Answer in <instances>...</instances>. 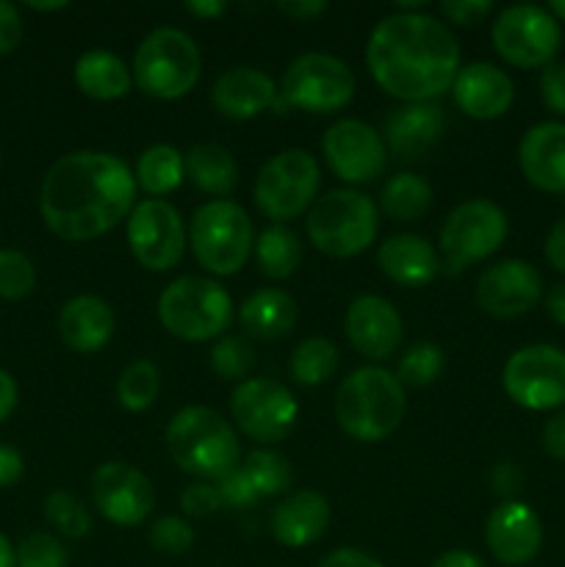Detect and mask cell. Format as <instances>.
I'll use <instances>...</instances> for the list:
<instances>
[{"mask_svg":"<svg viewBox=\"0 0 565 567\" xmlns=\"http://www.w3.org/2000/svg\"><path fill=\"white\" fill-rule=\"evenodd\" d=\"M485 540L502 565L518 567L532 563L543 546L541 518L524 502H502L491 513Z\"/></svg>","mask_w":565,"mask_h":567,"instance_id":"19","label":"cell"},{"mask_svg":"<svg viewBox=\"0 0 565 567\" xmlns=\"http://www.w3.org/2000/svg\"><path fill=\"white\" fill-rule=\"evenodd\" d=\"M404 415V388L391 371L366 365L349 374L336 393L338 426L360 443L386 441Z\"/></svg>","mask_w":565,"mask_h":567,"instance_id":"3","label":"cell"},{"mask_svg":"<svg viewBox=\"0 0 565 567\" xmlns=\"http://www.w3.org/2000/svg\"><path fill=\"white\" fill-rule=\"evenodd\" d=\"M452 89L454 103L471 120H496V116L507 114L515 97L513 81L499 66L487 64V61L463 66L458 78H454Z\"/></svg>","mask_w":565,"mask_h":567,"instance_id":"22","label":"cell"},{"mask_svg":"<svg viewBox=\"0 0 565 567\" xmlns=\"http://www.w3.org/2000/svg\"><path fill=\"white\" fill-rule=\"evenodd\" d=\"M319 567H382L374 557L358 551V548H338L330 557L321 559Z\"/></svg>","mask_w":565,"mask_h":567,"instance_id":"50","label":"cell"},{"mask_svg":"<svg viewBox=\"0 0 565 567\" xmlns=\"http://www.w3.org/2000/svg\"><path fill=\"white\" fill-rule=\"evenodd\" d=\"M541 100L548 111L565 116V61H552L541 72Z\"/></svg>","mask_w":565,"mask_h":567,"instance_id":"44","label":"cell"},{"mask_svg":"<svg viewBox=\"0 0 565 567\" xmlns=\"http://www.w3.org/2000/svg\"><path fill=\"white\" fill-rule=\"evenodd\" d=\"M158 388L161 377L155 363H150V360H136V363H131L122 371L120 382H116V399H120L122 408L131 410V413H142V410H147L150 404L155 402Z\"/></svg>","mask_w":565,"mask_h":567,"instance_id":"36","label":"cell"},{"mask_svg":"<svg viewBox=\"0 0 565 567\" xmlns=\"http://www.w3.org/2000/svg\"><path fill=\"white\" fill-rule=\"evenodd\" d=\"M244 332L258 341H280L297 324V302L286 291L264 288L255 291L238 310Z\"/></svg>","mask_w":565,"mask_h":567,"instance_id":"28","label":"cell"},{"mask_svg":"<svg viewBox=\"0 0 565 567\" xmlns=\"http://www.w3.org/2000/svg\"><path fill=\"white\" fill-rule=\"evenodd\" d=\"M44 518L64 537H83L92 526V518L83 509V504L66 491H53L44 498Z\"/></svg>","mask_w":565,"mask_h":567,"instance_id":"38","label":"cell"},{"mask_svg":"<svg viewBox=\"0 0 565 567\" xmlns=\"http://www.w3.org/2000/svg\"><path fill=\"white\" fill-rule=\"evenodd\" d=\"M94 507L116 526H138L155 504L153 485L127 463H105L92 476Z\"/></svg>","mask_w":565,"mask_h":567,"instance_id":"18","label":"cell"},{"mask_svg":"<svg viewBox=\"0 0 565 567\" xmlns=\"http://www.w3.org/2000/svg\"><path fill=\"white\" fill-rule=\"evenodd\" d=\"M183 177H186L183 155L170 144H155V147L144 150L138 155L136 183L153 197H164V194L175 192Z\"/></svg>","mask_w":565,"mask_h":567,"instance_id":"32","label":"cell"},{"mask_svg":"<svg viewBox=\"0 0 565 567\" xmlns=\"http://www.w3.org/2000/svg\"><path fill=\"white\" fill-rule=\"evenodd\" d=\"M28 6H31L33 11H59V9H64L66 3H64V0H55V3H37V0H31Z\"/></svg>","mask_w":565,"mask_h":567,"instance_id":"59","label":"cell"},{"mask_svg":"<svg viewBox=\"0 0 565 567\" xmlns=\"http://www.w3.org/2000/svg\"><path fill=\"white\" fill-rule=\"evenodd\" d=\"M491 0H446V3H441V14H446L458 25H476L491 14Z\"/></svg>","mask_w":565,"mask_h":567,"instance_id":"46","label":"cell"},{"mask_svg":"<svg viewBox=\"0 0 565 567\" xmlns=\"http://www.w3.org/2000/svg\"><path fill=\"white\" fill-rule=\"evenodd\" d=\"M543 293L537 269L526 260H499L476 280V305L493 319H515L530 313Z\"/></svg>","mask_w":565,"mask_h":567,"instance_id":"17","label":"cell"},{"mask_svg":"<svg viewBox=\"0 0 565 567\" xmlns=\"http://www.w3.org/2000/svg\"><path fill=\"white\" fill-rule=\"evenodd\" d=\"M20 39H22L20 11H17L11 3H6V0H0V55L17 50Z\"/></svg>","mask_w":565,"mask_h":567,"instance_id":"47","label":"cell"},{"mask_svg":"<svg viewBox=\"0 0 565 567\" xmlns=\"http://www.w3.org/2000/svg\"><path fill=\"white\" fill-rule=\"evenodd\" d=\"M255 365V349L249 347L247 338L242 336H225L216 341L214 352H210V369L222 377V380H242L253 371Z\"/></svg>","mask_w":565,"mask_h":567,"instance_id":"39","label":"cell"},{"mask_svg":"<svg viewBox=\"0 0 565 567\" xmlns=\"http://www.w3.org/2000/svg\"><path fill=\"white\" fill-rule=\"evenodd\" d=\"M277 97V86L266 72L253 66H236L216 78L210 89V100L216 109L230 120H253L260 111L271 109Z\"/></svg>","mask_w":565,"mask_h":567,"instance_id":"25","label":"cell"},{"mask_svg":"<svg viewBox=\"0 0 565 567\" xmlns=\"http://www.w3.org/2000/svg\"><path fill=\"white\" fill-rule=\"evenodd\" d=\"M127 244L133 258L150 271H166L183 258L186 230L183 219L166 199H144L127 219Z\"/></svg>","mask_w":565,"mask_h":567,"instance_id":"15","label":"cell"},{"mask_svg":"<svg viewBox=\"0 0 565 567\" xmlns=\"http://www.w3.org/2000/svg\"><path fill=\"white\" fill-rule=\"evenodd\" d=\"M321 150L341 181L371 183L386 172L388 155L382 138L360 120H341L325 133Z\"/></svg>","mask_w":565,"mask_h":567,"instance_id":"16","label":"cell"},{"mask_svg":"<svg viewBox=\"0 0 565 567\" xmlns=\"http://www.w3.org/2000/svg\"><path fill=\"white\" fill-rule=\"evenodd\" d=\"M330 524V502L316 491H299L282 498L271 513V537L286 548H305L319 540Z\"/></svg>","mask_w":565,"mask_h":567,"instance_id":"23","label":"cell"},{"mask_svg":"<svg viewBox=\"0 0 565 567\" xmlns=\"http://www.w3.org/2000/svg\"><path fill=\"white\" fill-rule=\"evenodd\" d=\"M543 449L548 457L565 460V413H557L543 426Z\"/></svg>","mask_w":565,"mask_h":567,"instance_id":"49","label":"cell"},{"mask_svg":"<svg viewBox=\"0 0 565 567\" xmlns=\"http://www.w3.org/2000/svg\"><path fill=\"white\" fill-rule=\"evenodd\" d=\"M349 343L369 360H386L402 343V319L382 297H358L343 319Z\"/></svg>","mask_w":565,"mask_h":567,"instance_id":"20","label":"cell"},{"mask_svg":"<svg viewBox=\"0 0 565 567\" xmlns=\"http://www.w3.org/2000/svg\"><path fill=\"white\" fill-rule=\"evenodd\" d=\"M507 238V216L491 199H469L446 216L441 249L449 271H460L496 252Z\"/></svg>","mask_w":565,"mask_h":567,"instance_id":"13","label":"cell"},{"mask_svg":"<svg viewBox=\"0 0 565 567\" xmlns=\"http://www.w3.org/2000/svg\"><path fill=\"white\" fill-rule=\"evenodd\" d=\"M443 371V352L435 343H415L408 349L402 360H399L397 380L410 388H424L435 382Z\"/></svg>","mask_w":565,"mask_h":567,"instance_id":"37","label":"cell"},{"mask_svg":"<svg viewBox=\"0 0 565 567\" xmlns=\"http://www.w3.org/2000/svg\"><path fill=\"white\" fill-rule=\"evenodd\" d=\"M136 199V177L116 155L72 153L44 175L39 208L64 241H92L120 225Z\"/></svg>","mask_w":565,"mask_h":567,"instance_id":"1","label":"cell"},{"mask_svg":"<svg viewBox=\"0 0 565 567\" xmlns=\"http://www.w3.org/2000/svg\"><path fill=\"white\" fill-rule=\"evenodd\" d=\"M377 264L388 280L404 288L430 286L441 271L432 244L427 238L413 236V233H399V236L386 238V244H380V252H377Z\"/></svg>","mask_w":565,"mask_h":567,"instance_id":"24","label":"cell"},{"mask_svg":"<svg viewBox=\"0 0 565 567\" xmlns=\"http://www.w3.org/2000/svg\"><path fill=\"white\" fill-rule=\"evenodd\" d=\"M430 203H432L430 183L410 175V172L391 177L380 194L382 210H386L391 219H399V221L419 219L421 214H427Z\"/></svg>","mask_w":565,"mask_h":567,"instance_id":"33","label":"cell"},{"mask_svg":"<svg viewBox=\"0 0 565 567\" xmlns=\"http://www.w3.org/2000/svg\"><path fill=\"white\" fill-rule=\"evenodd\" d=\"M319 192V164L305 150H282L255 181V205L277 225L302 214Z\"/></svg>","mask_w":565,"mask_h":567,"instance_id":"9","label":"cell"},{"mask_svg":"<svg viewBox=\"0 0 565 567\" xmlns=\"http://www.w3.org/2000/svg\"><path fill=\"white\" fill-rule=\"evenodd\" d=\"M59 336L72 352L94 354L114 336V313L97 297H75L61 308Z\"/></svg>","mask_w":565,"mask_h":567,"instance_id":"26","label":"cell"},{"mask_svg":"<svg viewBox=\"0 0 565 567\" xmlns=\"http://www.w3.org/2000/svg\"><path fill=\"white\" fill-rule=\"evenodd\" d=\"M22 454L11 446H0V487H11L22 476Z\"/></svg>","mask_w":565,"mask_h":567,"instance_id":"51","label":"cell"},{"mask_svg":"<svg viewBox=\"0 0 565 567\" xmlns=\"http://www.w3.org/2000/svg\"><path fill=\"white\" fill-rule=\"evenodd\" d=\"M242 471L258 496H275V493H282L291 487V465L277 452L255 449L253 454H247Z\"/></svg>","mask_w":565,"mask_h":567,"instance_id":"35","label":"cell"},{"mask_svg":"<svg viewBox=\"0 0 565 567\" xmlns=\"http://www.w3.org/2000/svg\"><path fill=\"white\" fill-rule=\"evenodd\" d=\"M216 491H219L222 502H225L227 507H247V504H253L255 498H258V493L249 485V480L244 476L242 468H233L230 474L222 476Z\"/></svg>","mask_w":565,"mask_h":567,"instance_id":"45","label":"cell"},{"mask_svg":"<svg viewBox=\"0 0 565 567\" xmlns=\"http://www.w3.org/2000/svg\"><path fill=\"white\" fill-rule=\"evenodd\" d=\"M183 169H186V177L199 192L214 194V197H225L238 183L236 158L222 144H194L183 155Z\"/></svg>","mask_w":565,"mask_h":567,"instance_id":"30","label":"cell"},{"mask_svg":"<svg viewBox=\"0 0 565 567\" xmlns=\"http://www.w3.org/2000/svg\"><path fill=\"white\" fill-rule=\"evenodd\" d=\"M199 78V50L188 33L158 28L150 33L133 59V81L144 94L177 100L194 89Z\"/></svg>","mask_w":565,"mask_h":567,"instance_id":"8","label":"cell"},{"mask_svg":"<svg viewBox=\"0 0 565 567\" xmlns=\"http://www.w3.org/2000/svg\"><path fill=\"white\" fill-rule=\"evenodd\" d=\"M355 94V75L341 59L327 53H305L291 61L282 75V100L286 105L308 114H332L341 111Z\"/></svg>","mask_w":565,"mask_h":567,"instance_id":"11","label":"cell"},{"mask_svg":"<svg viewBox=\"0 0 565 567\" xmlns=\"http://www.w3.org/2000/svg\"><path fill=\"white\" fill-rule=\"evenodd\" d=\"M491 39L496 53L507 64L535 70L552 64L563 33L557 20L541 6H510L493 22Z\"/></svg>","mask_w":565,"mask_h":567,"instance_id":"10","label":"cell"},{"mask_svg":"<svg viewBox=\"0 0 565 567\" xmlns=\"http://www.w3.org/2000/svg\"><path fill=\"white\" fill-rule=\"evenodd\" d=\"M443 125L446 120H443L441 109H435L432 103H408L388 116V147L404 161L421 158L441 138Z\"/></svg>","mask_w":565,"mask_h":567,"instance_id":"27","label":"cell"},{"mask_svg":"<svg viewBox=\"0 0 565 567\" xmlns=\"http://www.w3.org/2000/svg\"><path fill=\"white\" fill-rule=\"evenodd\" d=\"M181 507L183 513L192 515V518H208V515H214L216 509L225 507V502H222L216 485H208V482H194V485H188L186 491H183Z\"/></svg>","mask_w":565,"mask_h":567,"instance_id":"43","label":"cell"},{"mask_svg":"<svg viewBox=\"0 0 565 567\" xmlns=\"http://www.w3.org/2000/svg\"><path fill=\"white\" fill-rule=\"evenodd\" d=\"M277 9L291 20H310V17H319L327 9V3L325 0H280Z\"/></svg>","mask_w":565,"mask_h":567,"instance_id":"53","label":"cell"},{"mask_svg":"<svg viewBox=\"0 0 565 567\" xmlns=\"http://www.w3.org/2000/svg\"><path fill=\"white\" fill-rule=\"evenodd\" d=\"M366 64L382 92L404 103H430L452 89L460 48L452 31L430 14L402 11L377 22Z\"/></svg>","mask_w":565,"mask_h":567,"instance_id":"2","label":"cell"},{"mask_svg":"<svg viewBox=\"0 0 565 567\" xmlns=\"http://www.w3.org/2000/svg\"><path fill=\"white\" fill-rule=\"evenodd\" d=\"M17 408V382L11 380L9 371L0 369V424L14 413Z\"/></svg>","mask_w":565,"mask_h":567,"instance_id":"54","label":"cell"},{"mask_svg":"<svg viewBox=\"0 0 565 567\" xmlns=\"http://www.w3.org/2000/svg\"><path fill=\"white\" fill-rule=\"evenodd\" d=\"M166 446L172 460L199 480L219 482L238 463L236 432L210 408H183L166 426Z\"/></svg>","mask_w":565,"mask_h":567,"instance_id":"4","label":"cell"},{"mask_svg":"<svg viewBox=\"0 0 565 567\" xmlns=\"http://www.w3.org/2000/svg\"><path fill=\"white\" fill-rule=\"evenodd\" d=\"M17 567H66V551L53 535L33 532L17 548Z\"/></svg>","mask_w":565,"mask_h":567,"instance_id":"41","label":"cell"},{"mask_svg":"<svg viewBox=\"0 0 565 567\" xmlns=\"http://www.w3.org/2000/svg\"><path fill=\"white\" fill-rule=\"evenodd\" d=\"M0 567H17V551L6 540V535H0Z\"/></svg>","mask_w":565,"mask_h":567,"instance_id":"58","label":"cell"},{"mask_svg":"<svg viewBox=\"0 0 565 567\" xmlns=\"http://www.w3.org/2000/svg\"><path fill=\"white\" fill-rule=\"evenodd\" d=\"M338 369V349L327 338H308L291 354V377L299 385H321Z\"/></svg>","mask_w":565,"mask_h":567,"instance_id":"34","label":"cell"},{"mask_svg":"<svg viewBox=\"0 0 565 567\" xmlns=\"http://www.w3.org/2000/svg\"><path fill=\"white\" fill-rule=\"evenodd\" d=\"M548 14L554 17V20H563L565 22V0H552V3H548Z\"/></svg>","mask_w":565,"mask_h":567,"instance_id":"60","label":"cell"},{"mask_svg":"<svg viewBox=\"0 0 565 567\" xmlns=\"http://www.w3.org/2000/svg\"><path fill=\"white\" fill-rule=\"evenodd\" d=\"M526 181L548 194H565V122H541L518 144Z\"/></svg>","mask_w":565,"mask_h":567,"instance_id":"21","label":"cell"},{"mask_svg":"<svg viewBox=\"0 0 565 567\" xmlns=\"http://www.w3.org/2000/svg\"><path fill=\"white\" fill-rule=\"evenodd\" d=\"M502 385L518 408L554 410L565 404V352L548 343L524 347L504 363Z\"/></svg>","mask_w":565,"mask_h":567,"instance_id":"12","label":"cell"},{"mask_svg":"<svg viewBox=\"0 0 565 567\" xmlns=\"http://www.w3.org/2000/svg\"><path fill=\"white\" fill-rule=\"evenodd\" d=\"M75 83L86 97L120 100L131 92V72L125 61L105 50H89L75 61Z\"/></svg>","mask_w":565,"mask_h":567,"instance_id":"29","label":"cell"},{"mask_svg":"<svg viewBox=\"0 0 565 567\" xmlns=\"http://www.w3.org/2000/svg\"><path fill=\"white\" fill-rule=\"evenodd\" d=\"M491 485H493V493H499L502 498H510L521 491V485H524V474H521L518 465L504 460V463H499L496 468H493Z\"/></svg>","mask_w":565,"mask_h":567,"instance_id":"48","label":"cell"},{"mask_svg":"<svg viewBox=\"0 0 565 567\" xmlns=\"http://www.w3.org/2000/svg\"><path fill=\"white\" fill-rule=\"evenodd\" d=\"M227 6L222 0H188L186 11L194 17H203V20H210V17H219Z\"/></svg>","mask_w":565,"mask_h":567,"instance_id":"56","label":"cell"},{"mask_svg":"<svg viewBox=\"0 0 565 567\" xmlns=\"http://www.w3.org/2000/svg\"><path fill=\"white\" fill-rule=\"evenodd\" d=\"M432 567H485V563L471 551H446L432 563Z\"/></svg>","mask_w":565,"mask_h":567,"instance_id":"55","label":"cell"},{"mask_svg":"<svg viewBox=\"0 0 565 567\" xmlns=\"http://www.w3.org/2000/svg\"><path fill=\"white\" fill-rule=\"evenodd\" d=\"M147 540L155 551L177 557V554H186L188 548L194 546V532L186 520L166 515V518H158L153 526H150Z\"/></svg>","mask_w":565,"mask_h":567,"instance_id":"42","label":"cell"},{"mask_svg":"<svg viewBox=\"0 0 565 567\" xmlns=\"http://www.w3.org/2000/svg\"><path fill=\"white\" fill-rule=\"evenodd\" d=\"M255 260L269 280H286L302 260V244L286 225H269L255 241Z\"/></svg>","mask_w":565,"mask_h":567,"instance_id":"31","label":"cell"},{"mask_svg":"<svg viewBox=\"0 0 565 567\" xmlns=\"http://www.w3.org/2000/svg\"><path fill=\"white\" fill-rule=\"evenodd\" d=\"M255 247L253 221L242 205L214 199L199 205L192 221V249L197 264L216 277L236 275Z\"/></svg>","mask_w":565,"mask_h":567,"instance_id":"7","label":"cell"},{"mask_svg":"<svg viewBox=\"0 0 565 567\" xmlns=\"http://www.w3.org/2000/svg\"><path fill=\"white\" fill-rule=\"evenodd\" d=\"M546 260L559 271V275H565V219L557 221V225L552 227V233H548Z\"/></svg>","mask_w":565,"mask_h":567,"instance_id":"52","label":"cell"},{"mask_svg":"<svg viewBox=\"0 0 565 567\" xmlns=\"http://www.w3.org/2000/svg\"><path fill=\"white\" fill-rule=\"evenodd\" d=\"M37 286V269L28 260V255L17 252V249H0V299L28 297Z\"/></svg>","mask_w":565,"mask_h":567,"instance_id":"40","label":"cell"},{"mask_svg":"<svg viewBox=\"0 0 565 567\" xmlns=\"http://www.w3.org/2000/svg\"><path fill=\"white\" fill-rule=\"evenodd\" d=\"M546 310L557 324H565V286H554L546 297Z\"/></svg>","mask_w":565,"mask_h":567,"instance_id":"57","label":"cell"},{"mask_svg":"<svg viewBox=\"0 0 565 567\" xmlns=\"http://www.w3.org/2000/svg\"><path fill=\"white\" fill-rule=\"evenodd\" d=\"M158 319L181 341H210L233 321V299L208 277H177L158 299Z\"/></svg>","mask_w":565,"mask_h":567,"instance_id":"5","label":"cell"},{"mask_svg":"<svg viewBox=\"0 0 565 567\" xmlns=\"http://www.w3.org/2000/svg\"><path fill=\"white\" fill-rule=\"evenodd\" d=\"M230 413L238 430L258 443H277L297 424V399L275 380H244L230 396Z\"/></svg>","mask_w":565,"mask_h":567,"instance_id":"14","label":"cell"},{"mask_svg":"<svg viewBox=\"0 0 565 567\" xmlns=\"http://www.w3.org/2000/svg\"><path fill=\"white\" fill-rule=\"evenodd\" d=\"M377 236V208L366 194L336 188L316 199L308 214V238L330 258H352Z\"/></svg>","mask_w":565,"mask_h":567,"instance_id":"6","label":"cell"}]
</instances>
